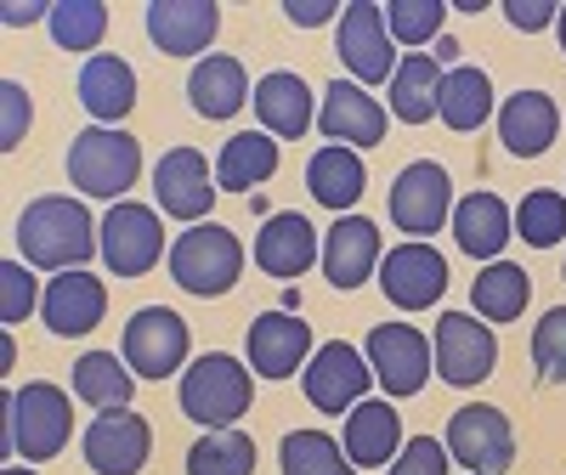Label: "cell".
Returning <instances> with one entry per match:
<instances>
[{"label": "cell", "mask_w": 566, "mask_h": 475, "mask_svg": "<svg viewBox=\"0 0 566 475\" xmlns=\"http://www.w3.org/2000/svg\"><path fill=\"white\" fill-rule=\"evenodd\" d=\"M18 250L29 266L74 272L80 261L103 255V226L91 221V210L69 193H45L18 215Z\"/></svg>", "instance_id": "1"}, {"label": "cell", "mask_w": 566, "mask_h": 475, "mask_svg": "<svg viewBox=\"0 0 566 475\" xmlns=\"http://www.w3.org/2000/svg\"><path fill=\"white\" fill-rule=\"evenodd\" d=\"M181 413L205 424V431H232L250 402H255V386H250V362H239L232 351H205L199 362L181 368Z\"/></svg>", "instance_id": "2"}, {"label": "cell", "mask_w": 566, "mask_h": 475, "mask_svg": "<svg viewBox=\"0 0 566 475\" xmlns=\"http://www.w3.org/2000/svg\"><path fill=\"white\" fill-rule=\"evenodd\" d=\"M63 165L85 199H125L142 176V141L119 125H91L69 141Z\"/></svg>", "instance_id": "3"}, {"label": "cell", "mask_w": 566, "mask_h": 475, "mask_svg": "<svg viewBox=\"0 0 566 475\" xmlns=\"http://www.w3.org/2000/svg\"><path fill=\"white\" fill-rule=\"evenodd\" d=\"M165 261H170L176 289L199 295V300H216V295H227L232 283H239V272H244V244H239L227 226L199 221V226H187L176 244L165 250Z\"/></svg>", "instance_id": "4"}, {"label": "cell", "mask_w": 566, "mask_h": 475, "mask_svg": "<svg viewBox=\"0 0 566 475\" xmlns=\"http://www.w3.org/2000/svg\"><path fill=\"white\" fill-rule=\"evenodd\" d=\"M74 431V402L52 379H29L12 391V447L23 453V464H45L69 447Z\"/></svg>", "instance_id": "5"}, {"label": "cell", "mask_w": 566, "mask_h": 475, "mask_svg": "<svg viewBox=\"0 0 566 475\" xmlns=\"http://www.w3.org/2000/svg\"><path fill=\"white\" fill-rule=\"evenodd\" d=\"M391 221L413 238V244H431V238L453 221V176L437 159H413L391 181Z\"/></svg>", "instance_id": "6"}, {"label": "cell", "mask_w": 566, "mask_h": 475, "mask_svg": "<svg viewBox=\"0 0 566 475\" xmlns=\"http://www.w3.org/2000/svg\"><path fill=\"white\" fill-rule=\"evenodd\" d=\"M340 68L368 91V85H391L397 74V40L386 29V7H374V0H352L340 7Z\"/></svg>", "instance_id": "7"}, {"label": "cell", "mask_w": 566, "mask_h": 475, "mask_svg": "<svg viewBox=\"0 0 566 475\" xmlns=\"http://www.w3.org/2000/svg\"><path fill=\"white\" fill-rule=\"evenodd\" d=\"M448 458L464 464V475H504L515 464V431L488 402H470L448 419Z\"/></svg>", "instance_id": "8"}, {"label": "cell", "mask_w": 566, "mask_h": 475, "mask_svg": "<svg viewBox=\"0 0 566 475\" xmlns=\"http://www.w3.org/2000/svg\"><path fill=\"white\" fill-rule=\"evenodd\" d=\"M187 346H193V335H187V317L170 312V306H142L130 323H125V362L136 379H170L181 362H187Z\"/></svg>", "instance_id": "9"}, {"label": "cell", "mask_w": 566, "mask_h": 475, "mask_svg": "<svg viewBox=\"0 0 566 475\" xmlns=\"http://www.w3.org/2000/svg\"><path fill=\"white\" fill-rule=\"evenodd\" d=\"M301 391L317 413H352L357 402H368L374 391V368L363 351L340 346V340H328L312 351V362L301 368Z\"/></svg>", "instance_id": "10"}, {"label": "cell", "mask_w": 566, "mask_h": 475, "mask_svg": "<svg viewBox=\"0 0 566 475\" xmlns=\"http://www.w3.org/2000/svg\"><path fill=\"white\" fill-rule=\"evenodd\" d=\"M437 373L448 379V386L470 391V386H482V379L493 373L499 362V340H493V328L476 317V312H442L437 317Z\"/></svg>", "instance_id": "11"}, {"label": "cell", "mask_w": 566, "mask_h": 475, "mask_svg": "<svg viewBox=\"0 0 566 475\" xmlns=\"http://www.w3.org/2000/svg\"><path fill=\"white\" fill-rule=\"evenodd\" d=\"M368 368H374V386H386V397H419L424 379H431V340L408 323H380L368 328Z\"/></svg>", "instance_id": "12"}, {"label": "cell", "mask_w": 566, "mask_h": 475, "mask_svg": "<svg viewBox=\"0 0 566 475\" xmlns=\"http://www.w3.org/2000/svg\"><path fill=\"white\" fill-rule=\"evenodd\" d=\"M159 250H170V244H165V226H159L154 204H108V215H103V266L114 277L154 272Z\"/></svg>", "instance_id": "13"}, {"label": "cell", "mask_w": 566, "mask_h": 475, "mask_svg": "<svg viewBox=\"0 0 566 475\" xmlns=\"http://www.w3.org/2000/svg\"><path fill=\"white\" fill-rule=\"evenodd\" d=\"M85 464L97 475H136L154 453V424L130 413V408H108L85 424Z\"/></svg>", "instance_id": "14"}, {"label": "cell", "mask_w": 566, "mask_h": 475, "mask_svg": "<svg viewBox=\"0 0 566 475\" xmlns=\"http://www.w3.org/2000/svg\"><path fill=\"white\" fill-rule=\"evenodd\" d=\"M380 289H386V300L391 306H402V312H431L437 300H442V289H448V261H442V250L437 244H397V250H386V261H380Z\"/></svg>", "instance_id": "15"}, {"label": "cell", "mask_w": 566, "mask_h": 475, "mask_svg": "<svg viewBox=\"0 0 566 475\" xmlns=\"http://www.w3.org/2000/svg\"><path fill=\"white\" fill-rule=\"evenodd\" d=\"M154 204L187 226H199L216 210V170L205 165L199 148H170L154 170Z\"/></svg>", "instance_id": "16"}, {"label": "cell", "mask_w": 566, "mask_h": 475, "mask_svg": "<svg viewBox=\"0 0 566 475\" xmlns=\"http://www.w3.org/2000/svg\"><path fill=\"white\" fill-rule=\"evenodd\" d=\"M244 351H250V373L290 379L312 362V328L301 323V312H261L244 335Z\"/></svg>", "instance_id": "17"}, {"label": "cell", "mask_w": 566, "mask_h": 475, "mask_svg": "<svg viewBox=\"0 0 566 475\" xmlns=\"http://www.w3.org/2000/svg\"><path fill=\"white\" fill-rule=\"evenodd\" d=\"M103 312H108L103 277H91L85 266L57 272L52 283H45V295H40V323L52 328L57 340H80V335H91V328L103 323Z\"/></svg>", "instance_id": "18"}, {"label": "cell", "mask_w": 566, "mask_h": 475, "mask_svg": "<svg viewBox=\"0 0 566 475\" xmlns=\"http://www.w3.org/2000/svg\"><path fill=\"white\" fill-rule=\"evenodd\" d=\"M216 29H221L216 0H154L148 7V40L165 57H210Z\"/></svg>", "instance_id": "19"}, {"label": "cell", "mask_w": 566, "mask_h": 475, "mask_svg": "<svg viewBox=\"0 0 566 475\" xmlns=\"http://www.w3.org/2000/svg\"><path fill=\"white\" fill-rule=\"evenodd\" d=\"M323 261V244H317V226L295 210L283 215H266L261 232H255V266L277 283H295L301 272H312Z\"/></svg>", "instance_id": "20"}, {"label": "cell", "mask_w": 566, "mask_h": 475, "mask_svg": "<svg viewBox=\"0 0 566 475\" xmlns=\"http://www.w3.org/2000/svg\"><path fill=\"white\" fill-rule=\"evenodd\" d=\"M323 277L335 289H363L368 277H380V226L368 215H340L335 232L323 238Z\"/></svg>", "instance_id": "21"}, {"label": "cell", "mask_w": 566, "mask_h": 475, "mask_svg": "<svg viewBox=\"0 0 566 475\" xmlns=\"http://www.w3.org/2000/svg\"><path fill=\"white\" fill-rule=\"evenodd\" d=\"M317 125L328 130V141H340V148H380L386 141V108L374 103L357 80H335L323 91Z\"/></svg>", "instance_id": "22"}, {"label": "cell", "mask_w": 566, "mask_h": 475, "mask_svg": "<svg viewBox=\"0 0 566 475\" xmlns=\"http://www.w3.org/2000/svg\"><path fill=\"white\" fill-rule=\"evenodd\" d=\"M499 119V141H504V154L515 159H538L555 148V136H560V108L549 91H515V97L493 114Z\"/></svg>", "instance_id": "23"}, {"label": "cell", "mask_w": 566, "mask_h": 475, "mask_svg": "<svg viewBox=\"0 0 566 475\" xmlns=\"http://www.w3.org/2000/svg\"><path fill=\"white\" fill-rule=\"evenodd\" d=\"M255 119L266 125V136H290L301 141L312 125H317V103H312V85L290 68H277V74H261L255 80Z\"/></svg>", "instance_id": "24"}, {"label": "cell", "mask_w": 566, "mask_h": 475, "mask_svg": "<svg viewBox=\"0 0 566 475\" xmlns=\"http://www.w3.org/2000/svg\"><path fill=\"white\" fill-rule=\"evenodd\" d=\"M346 458L357 469H386L397 453H402V419L386 397H368L346 413Z\"/></svg>", "instance_id": "25"}, {"label": "cell", "mask_w": 566, "mask_h": 475, "mask_svg": "<svg viewBox=\"0 0 566 475\" xmlns=\"http://www.w3.org/2000/svg\"><path fill=\"white\" fill-rule=\"evenodd\" d=\"M453 244L470 255V261H499L504 244H510V232H515V215L499 193H464L453 204Z\"/></svg>", "instance_id": "26"}, {"label": "cell", "mask_w": 566, "mask_h": 475, "mask_svg": "<svg viewBox=\"0 0 566 475\" xmlns=\"http://www.w3.org/2000/svg\"><path fill=\"white\" fill-rule=\"evenodd\" d=\"M244 97H250V74H244L239 57L210 52L187 68V103H193L199 119H232L244 108Z\"/></svg>", "instance_id": "27"}, {"label": "cell", "mask_w": 566, "mask_h": 475, "mask_svg": "<svg viewBox=\"0 0 566 475\" xmlns=\"http://www.w3.org/2000/svg\"><path fill=\"white\" fill-rule=\"evenodd\" d=\"M368 187V165L357 159V148H340V141H328V148H317L306 159V193L335 210V215H352V204L363 199Z\"/></svg>", "instance_id": "28"}, {"label": "cell", "mask_w": 566, "mask_h": 475, "mask_svg": "<svg viewBox=\"0 0 566 475\" xmlns=\"http://www.w3.org/2000/svg\"><path fill=\"white\" fill-rule=\"evenodd\" d=\"M80 108L97 119V125H119L130 108H136V68L125 57H85L80 68Z\"/></svg>", "instance_id": "29"}, {"label": "cell", "mask_w": 566, "mask_h": 475, "mask_svg": "<svg viewBox=\"0 0 566 475\" xmlns=\"http://www.w3.org/2000/svg\"><path fill=\"white\" fill-rule=\"evenodd\" d=\"M499 108H493V80H488V68H476V63H453L448 74H442V97H437V119L448 125V130H482L488 119H493Z\"/></svg>", "instance_id": "30"}, {"label": "cell", "mask_w": 566, "mask_h": 475, "mask_svg": "<svg viewBox=\"0 0 566 475\" xmlns=\"http://www.w3.org/2000/svg\"><path fill=\"white\" fill-rule=\"evenodd\" d=\"M277 176V141L266 130H244V136H227L221 154H216V187L227 193H255L261 181Z\"/></svg>", "instance_id": "31"}, {"label": "cell", "mask_w": 566, "mask_h": 475, "mask_svg": "<svg viewBox=\"0 0 566 475\" xmlns=\"http://www.w3.org/2000/svg\"><path fill=\"white\" fill-rule=\"evenodd\" d=\"M470 300H476V317L482 323H515L533 300V277L515 266V261H488L470 283Z\"/></svg>", "instance_id": "32"}, {"label": "cell", "mask_w": 566, "mask_h": 475, "mask_svg": "<svg viewBox=\"0 0 566 475\" xmlns=\"http://www.w3.org/2000/svg\"><path fill=\"white\" fill-rule=\"evenodd\" d=\"M437 97H442V63L424 52H408L391 74V114L402 125H424V119H437Z\"/></svg>", "instance_id": "33"}, {"label": "cell", "mask_w": 566, "mask_h": 475, "mask_svg": "<svg viewBox=\"0 0 566 475\" xmlns=\"http://www.w3.org/2000/svg\"><path fill=\"white\" fill-rule=\"evenodd\" d=\"M74 397L91 402L97 413H108V408H130V397H136V373H130V362L114 357V351H85V357L74 362Z\"/></svg>", "instance_id": "34"}, {"label": "cell", "mask_w": 566, "mask_h": 475, "mask_svg": "<svg viewBox=\"0 0 566 475\" xmlns=\"http://www.w3.org/2000/svg\"><path fill=\"white\" fill-rule=\"evenodd\" d=\"M277 464H283V475H352L357 469L340 453V442L323 431H290L277 442Z\"/></svg>", "instance_id": "35"}, {"label": "cell", "mask_w": 566, "mask_h": 475, "mask_svg": "<svg viewBox=\"0 0 566 475\" xmlns=\"http://www.w3.org/2000/svg\"><path fill=\"white\" fill-rule=\"evenodd\" d=\"M187 475H255V442L244 431H205L187 447Z\"/></svg>", "instance_id": "36"}, {"label": "cell", "mask_w": 566, "mask_h": 475, "mask_svg": "<svg viewBox=\"0 0 566 475\" xmlns=\"http://www.w3.org/2000/svg\"><path fill=\"white\" fill-rule=\"evenodd\" d=\"M515 232H522L527 250L566 244V193H555V187H533V193L522 199V210H515Z\"/></svg>", "instance_id": "37"}, {"label": "cell", "mask_w": 566, "mask_h": 475, "mask_svg": "<svg viewBox=\"0 0 566 475\" xmlns=\"http://www.w3.org/2000/svg\"><path fill=\"white\" fill-rule=\"evenodd\" d=\"M108 34V7L103 0H57L52 7V40L63 52H97Z\"/></svg>", "instance_id": "38"}, {"label": "cell", "mask_w": 566, "mask_h": 475, "mask_svg": "<svg viewBox=\"0 0 566 475\" xmlns=\"http://www.w3.org/2000/svg\"><path fill=\"white\" fill-rule=\"evenodd\" d=\"M442 18H448L442 0H386V29H391V40L413 45V52H419L424 40H442Z\"/></svg>", "instance_id": "39"}, {"label": "cell", "mask_w": 566, "mask_h": 475, "mask_svg": "<svg viewBox=\"0 0 566 475\" xmlns=\"http://www.w3.org/2000/svg\"><path fill=\"white\" fill-rule=\"evenodd\" d=\"M533 368L544 386H566V306L544 312L533 328Z\"/></svg>", "instance_id": "40"}, {"label": "cell", "mask_w": 566, "mask_h": 475, "mask_svg": "<svg viewBox=\"0 0 566 475\" xmlns=\"http://www.w3.org/2000/svg\"><path fill=\"white\" fill-rule=\"evenodd\" d=\"M40 283H34V272L23 266V261H0V323L7 328H18L29 312H40Z\"/></svg>", "instance_id": "41"}, {"label": "cell", "mask_w": 566, "mask_h": 475, "mask_svg": "<svg viewBox=\"0 0 566 475\" xmlns=\"http://www.w3.org/2000/svg\"><path fill=\"white\" fill-rule=\"evenodd\" d=\"M34 119V103L18 80H0V154H18V141Z\"/></svg>", "instance_id": "42"}, {"label": "cell", "mask_w": 566, "mask_h": 475, "mask_svg": "<svg viewBox=\"0 0 566 475\" xmlns=\"http://www.w3.org/2000/svg\"><path fill=\"white\" fill-rule=\"evenodd\" d=\"M448 447L437 442V436H413V442H402V453L386 464L391 475H448Z\"/></svg>", "instance_id": "43"}, {"label": "cell", "mask_w": 566, "mask_h": 475, "mask_svg": "<svg viewBox=\"0 0 566 475\" xmlns=\"http://www.w3.org/2000/svg\"><path fill=\"white\" fill-rule=\"evenodd\" d=\"M555 12L560 7H549V0H504V18L522 29V34H538V29H549L555 23Z\"/></svg>", "instance_id": "44"}, {"label": "cell", "mask_w": 566, "mask_h": 475, "mask_svg": "<svg viewBox=\"0 0 566 475\" xmlns=\"http://www.w3.org/2000/svg\"><path fill=\"white\" fill-rule=\"evenodd\" d=\"M283 18H290L295 29H312V23H335L340 7L335 0H283Z\"/></svg>", "instance_id": "45"}, {"label": "cell", "mask_w": 566, "mask_h": 475, "mask_svg": "<svg viewBox=\"0 0 566 475\" xmlns=\"http://www.w3.org/2000/svg\"><path fill=\"white\" fill-rule=\"evenodd\" d=\"M34 18H52V7H40V0H29V7H18V0H12V7L0 12V23H7V29H23V23H34Z\"/></svg>", "instance_id": "46"}, {"label": "cell", "mask_w": 566, "mask_h": 475, "mask_svg": "<svg viewBox=\"0 0 566 475\" xmlns=\"http://www.w3.org/2000/svg\"><path fill=\"white\" fill-rule=\"evenodd\" d=\"M277 312H301V289H295V283H290V289L277 295Z\"/></svg>", "instance_id": "47"}, {"label": "cell", "mask_w": 566, "mask_h": 475, "mask_svg": "<svg viewBox=\"0 0 566 475\" xmlns=\"http://www.w3.org/2000/svg\"><path fill=\"white\" fill-rule=\"evenodd\" d=\"M555 34H560V52H566V7L555 12Z\"/></svg>", "instance_id": "48"}, {"label": "cell", "mask_w": 566, "mask_h": 475, "mask_svg": "<svg viewBox=\"0 0 566 475\" xmlns=\"http://www.w3.org/2000/svg\"><path fill=\"white\" fill-rule=\"evenodd\" d=\"M0 475H34L29 464H7V469H0Z\"/></svg>", "instance_id": "49"}]
</instances>
